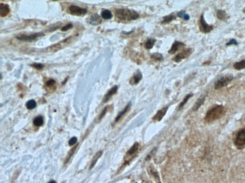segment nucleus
Here are the masks:
<instances>
[{
	"label": "nucleus",
	"instance_id": "6",
	"mask_svg": "<svg viewBox=\"0 0 245 183\" xmlns=\"http://www.w3.org/2000/svg\"><path fill=\"white\" fill-rule=\"evenodd\" d=\"M69 10L72 15L78 16H83L87 13V9L82 8L75 5H72L70 6V7L69 8Z\"/></svg>",
	"mask_w": 245,
	"mask_h": 183
},
{
	"label": "nucleus",
	"instance_id": "38",
	"mask_svg": "<svg viewBox=\"0 0 245 183\" xmlns=\"http://www.w3.org/2000/svg\"></svg>",
	"mask_w": 245,
	"mask_h": 183
},
{
	"label": "nucleus",
	"instance_id": "18",
	"mask_svg": "<svg viewBox=\"0 0 245 183\" xmlns=\"http://www.w3.org/2000/svg\"><path fill=\"white\" fill-rule=\"evenodd\" d=\"M234 67L236 70H241L245 68V60H243L239 62H236L234 65Z\"/></svg>",
	"mask_w": 245,
	"mask_h": 183
},
{
	"label": "nucleus",
	"instance_id": "15",
	"mask_svg": "<svg viewBox=\"0 0 245 183\" xmlns=\"http://www.w3.org/2000/svg\"><path fill=\"white\" fill-rule=\"evenodd\" d=\"M217 17L221 21H227L229 19V16L226 11L219 10L217 12Z\"/></svg>",
	"mask_w": 245,
	"mask_h": 183
},
{
	"label": "nucleus",
	"instance_id": "37",
	"mask_svg": "<svg viewBox=\"0 0 245 183\" xmlns=\"http://www.w3.org/2000/svg\"><path fill=\"white\" fill-rule=\"evenodd\" d=\"M243 12H244V13H245V9H244V10H243Z\"/></svg>",
	"mask_w": 245,
	"mask_h": 183
},
{
	"label": "nucleus",
	"instance_id": "36",
	"mask_svg": "<svg viewBox=\"0 0 245 183\" xmlns=\"http://www.w3.org/2000/svg\"><path fill=\"white\" fill-rule=\"evenodd\" d=\"M48 183H57V182L55 181H50V182H49Z\"/></svg>",
	"mask_w": 245,
	"mask_h": 183
},
{
	"label": "nucleus",
	"instance_id": "30",
	"mask_svg": "<svg viewBox=\"0 0 245 183\" xmlns=\"http://www.w3.org/2000/svg\"><path fill=\"white\" fill-rule=\"evenodd\" d=\"M72 27H73V25H72V24H68L67 25L64 26V27L61 29V31H67L69 30L72 28Z\"/></svg>",
	"mask_w": 245,
	"mask_h": 183
},
{
	"label": "nucleus",
	"instance_id": "24",
	"mask_svg": "<svg viewBox=\"0 0 245 183\" xmlns=\"http://www.w3.org/2000/svg\"><path fill=\"white\" fill-rule=\"evenodd\" d=\"M36 106V102L34 100H31L28 101L26 103V107L29 110H32L35 108Z\"/></svg>",
	"mask_w": 245,
	"mask_h": 183
},
{
	"label": "nucleus",
	"instance_id": "26",
	"mask_svg": "<svg viewBox=\"0 0 245 183\" xmlns=\"http://www.w3.org/2000/svg\"><path fill=\"white\" fill-rule=\"evenodd\" d=\"M175 19V16L173 14H170V15H168V16H166L163 18V23L165 24V23H169L170 22H171L172 20Z\"/></svg>",
	"mask_w": 245,
	"mask_h": 183
},
{
	"label": "nucleus",
	"instance_id": "14",
	"mask_svg": "<svg viewBox=\"0 0 245 183\" xmlns=\"http://www.w3.org/2000/svg\"><path fill=\"white\" fill-rule=\"evenodd\" d=\"M10 12V8L8 5L5 3H1L0 5V15L2 17H5Z\"/></svg>",
	"mask_w": 245,
	"mask_h": 183
},
{
	"label": "nucleus",
	"instance_id": "12",
	"mask_svg": "<svg viewBox=\"0 0 245 183\" xmlns=\"http://www.w3.org/2000/svg\"><path fill=\"white\" fill-rule=\"evenodd\" d=\"M142 79V75L140 71L138 70L134 75L132 79L130 80V83L131 85H136Z\"/></svg>",
	"mask_w": 245,
	"mask_h": 183
},
{
	"label": "nucleus",
	"instance_id": "9",
	"mask_svg": "<svg viewBox=\"0 0 245 183\" xmlns=\"http://www.w3.org/2000/svg\"><path fill=\"white\" fill-rule=\"evenodd\" d=\"M168 110V107H165L161 109L160 110L158 111L157 114L155 115V116H154L153 119L155 121H160L162 120L163 117L165 116Z\"/></svg>",
	"mask_w": 245,
	"mask_h": 183
},
{
	"label": "nucleus",
	"instance_id": "29",
	"mask_svg": "<svg viewBox=\"0 0 245 183\" xmlns=\"http://www.w3.org/2000/svg\"><path fill=\"white\" fill-rule=\"evenodd\" d=\"M56 84V81L53 79H50L46 82V86L48 87L53 86Z\"/></svg>",
	"mask_w": 245,
	"mask_h": 183
},
{
	"label": "nucleus",
	"instance_id": "35",
	"mask_svg": "<svg viewBox=\"0 0 245 183\" xmlns=\"http://www.w3.org/2000/svg\"><path fill=\"white\" fill-rule=\"evenodd\" d=\"M238 42L235 40V39H231L230 41L228 42V43L226 44V45H227V46H231V45H235V46H236V45H238Z\"/></svg>",
	"mask_w": 245,
	"mask_h": 183
},
{
	"label": "nucleus",
	"instance_id": "13",
	"mask_svg": "<svg viewBox=\"0 0 245 183\" xmlns=\"http://www.w3.org/2000/svg\"><path fill=\"white\" fill-rule=\"evenodd\" d=\"M185 46L184 43L180 42L175 41L173 45L172 46L171 48L169 51V53L171 54H173L175 53L178 50L181 48L182 47L184 46Z\"/></svg>",
	"mask_w": 245,
	"mask_h": 183
},
{
	"label": "nucleus",
	"instance_id": "7",
	"mask_svg": "<svg viewBox=\"0 0 245 183\" xmlns=\"http://www.w3.org/2000/svg\"><path fill=\"white\" fill-rule=\"evenodd\" d=\"M200 28L203 33H208L212 30L214 27L212 25H210L207 24L205 21L204 15H201L200 20Z\"/></svg>",
	"mask_w": 245,
	"mask_h": 183
},
{
	"label": "nucleus",
	"instance_id": "27",
	"mask_svg": "<svg viewBox=\"0 0 245 183\" xmlns=\"http://www.w3.org/2000/svg\"><path fill=\"white\" fill-rule=\"evenodd\" d=\"M151 57L153 59L157 61H163V55H162L161 53H153V54L151 55Z\"/></svg>",
	"mask_w": 245,
	"mask_h": 183
},
{
	"label": "nucleus",
	"instance_id": "31",
	"mask_svg": "<svg viewBox=\"0 0 245 183\" xmlns=\"http://www.w3.org/2000/svg\"><path fill=\"white\" fill-rule=\"evenodd\" d=\"M32 66H33V67L35 68H36V69H42L43 68H44V66L43 64H32Z\"/></svg>",
	"mask_w": 245,
	"mask_h": 183
},
{
	"label": "nucleus",
	"instance_id": "25",
	"mask_svg": "<svg viewBox=\"0 0 245 183\" xmlns=\"http://www.w3.org/2000/svg\"><path fill=\"white\" fill-rule=\"evenodd\" d=\"M102 154V151H100V152H98V153H97V154L95 155L94 157V159H93V162H92V165H91V166H90V168H92V167H94V166L95 165V164H96V162H97L98 159H99V158L101 156Z\"/></svg>",
	"mask_w": 245,
	"mask_h": 183
},
{
	"label": "nucleus",
	"instance_id": "10",
	"mask_svg": "<svg viewBox=\"0 0 245 183\" xmlns=\"http://www.w3.org/2000/svg\"><path fill=\"white\" fill-rule=\"evenodd\" d=\"M101 22H102V20H101V18L97 13H95L92 15V16L90 17V24L94 25V26L99 25L100 24H101Z\"/></svg>",
	"mask_w": 245,
	"mask_h": 183
},
{
	"label": "nucleus",
	"instance_id": "19",
	"mask_svg": "<svg viewBox=\"0 0 245 183\" xmlns=\"http://www.w3.org/2000/svg\"><path fill=\"white\" fill-rule=\"evenodd\" d=\"M139 148V144L138 143H136L134 144V145L131 147V148L130 149L128 152H127V155L128 156H131L135 154L137 151L138 150Z\"/></svg>",
	"mask_w": 245,
	"mask_h": 183
},
{
	"label": "nucleus",
	"instance_id": "17",
	"mask_svg": "<svg viewBox=\"0 0 245 183\" xmlns=\"http://www.w3.org/2000/svg\"><path fill=\"white\" fill-rule=\"evenodd\" d=\"M131 104L130 102L128 104L126 105V106L124 107V109L121 112H120V113L118 114V115H117V117L116 118V122H117L118 121H119V120L126 114V112H128V110L129 109L130 107V106H131Z\"/></svg>",
	"mask_w": 245,
	"mask_h": 183
},
{
	"label": "nucleus",
	"instance_id": "5",
	"mask_svg": "<svg viewBox=\"0 0 245 183\" xmlns=\"http://www.w3.org/2000/svg\"><path fill=\"white\" fill-rule=\"evenodd\" d=\"M44 34L41 33H35L29 35H20L17 36V39L22 41L32 42L42 37Z\"/></svg>",
	"mask_w": 245,
	"mask_h": 183
},
{
	"label": "nucleus",
	"instance_id": "4",
	"mask_svg": "<svg viewBox=\"0 0 245 183\" xmlns=\"http://www.w3.org/2000/svg\"><path fill=\"white\" fill-rule=\"evenodd\" d=\"M233 78L234 77L231 75H227L225 76H222L215 82L214 86L215 89L216 90H219L224 87L227 86L229 84H230V82L233 80Z\"/></svg>",
	"mask_w": 245,
	"mask_h": 183
},
{
	"label": "nucleus",
	"instance_id": "3",
	"mask_svg": "<svg viewBox=\"0 0 245 183\" xmlns=\"http://www.w3.org/2000/svg\"><path fill=\"white\" fill-rule=\"evenodd\" d=\"M234 144L239 149L245 148V127L237 131L234 138Z\"/></svg>",
	"mask_w": 245,
	"mask_h": 183
},
{
	"label": "nucleus",
	"instance_id": "34",
	"mask_svg": "<svg viewBox=\"0 0 245 183\" xmlns=\"http://www.w3.org/2000/svg\"><path fill=\"white\" fill-rule=\"evenodd\" d=\"M77 148V146H75V147H74L73 148H72V149L71 150V151L69 152V155H68V156L67 157L66 160L67 161L70 160V158H71V156H72V155H73V153H74V151L76 150V148Z\"/></svg>",
	"mask_w": 245,
	"mask_h": 183
},
{
	"label": "nucleus",
	"instance_id": "1",
	"mask_svg": "<svg viewBox=\"0 0 245 183\" xmlns=\"http://www.w3.org/2000/svg\"><path fill=\"white\" fill-rule=\"evenodd\" d=\"M226 108L222 105H216L208 110L205 117V120L207 123L216 121L222 118L225 115Z\"/></svg>",
	"mask_w": 245,
	"mask_h": 183
},
{
	"label": "nucleus",
	"instance_id": "33",
	"mask_svg": "<svg viewBox=\"0 0 245 183\" xmlns=\"http://www.w3.org/2000/svg\"><path fill=\"white\" fill-rule=\"evenodd\" d=\"M107 108H108V107L106 106V107H105V108L104 109V110H102L101 114L100 115L99 117V120H101V119H102V118H103L104 116H105L106 113V112H107Z\"/></svg>",
	"mask_w": 245,
	"mask_h": 183
},
{
	"label": "nucleus",
	"instance_id": "11",
	"mask_svg": "<svg viewBox=\"0 0 245 183\" xmlns=\"http://www.w3.org/2000/svg\"><path fill=\"white\" fill-rule=\"evenodd\" d=\"M118 88V86H114L112 87L111 89H110L107 92V93L105 95V97L104 98V101H103L105 103V102H107L112 97L113 95L116 94L117 92Z\"/></svg>",
	"mask_w": 245,
	"mask_h": 183
},
{
	"label": "nucleus",
	"instance_id": "32",
	"mask_svg": "<svg viewBox=\"0 0 245 183\" xmlns=\"http://www.w3.org/2000/svg\"><path fill=\"white\" fill-rule=\"evenodd\" d=\"M77 142V138L76 137H73L72 138H71L69 141V144L71 146L74 145L76 144Z\"/></svg>",
	"mask_w": 245,
	"mask_h": 183
},
{
	"label": "nucleus",
	"instance_id": "20",
	"mask_svg": "<svg viewBox=\"0 0 245 183\" xmlns=\"http://www.w3.org/2000/svg\"><path fill=\"white\" fill-rule=\"evenodd\" d=\"M33 123H34V125L36 126H41L43 125L44 119H43L42 116H37V117L35 118Z\"/></svg>",
	"mask_w": 245,
	"mask_h": 183
},
{
	"label": "nucleus",
	"instance_id": "23",
	"mask_svg": "<svg viewBox=\"0 0 245 183\" xmlns=\"http://www.w3.org/2000/svg\"><path fill=\"white\" fill-rule=\"evenodd\" d=\"M193 94H192V93L187 94V95L185 97V98H184L183 101L181 102V104H180V105H179V107H178V108H179V109H181L182 108V107L184 106V105L186 104L189 99L191 98L192 97H193Z\"/></svg>",
	"mask_w": 245,
	"mask_h": 183
},
{
	"label": "nucleus",
	"instance_id": "16",
	"mask_svg": "<svg viewBox=\"0 0 245 183\" xmlns=\"http://www.w3.org/2000/svg\"><path fill=\"white\" fill-rule=\"evenodd\" d=\"M205 100V96H201L199 98L198 100L195 102V104L193 106V111H196L200 108L201 106L204 104Z\"/></svg>",
	"mask_w": 245,
	"mask_h": 183
},
{
	"label": "nucleus",
	"instance_id": "2",
	"mask_svg": "<svg viewBox=\"0 0 245 183\" xmlns=\"http://www.w3.org/2000/svg\"><path fill=\"white\" fill-rule=\"evenodd\" d=\"M116 17L123 21H132L140 17V15L134 10L120 9L115 13Z\"/></svg>",
	"mask_w": 245,
	"mask_h": 183
},
{
	"label": "nucleus",
	"instance_id": "22",
	"mask_svg": "<svg viewBox=\"0 0 245 183\" xmlns=\"http://www.w3.org/2000/svg\"><path fill=\"white\" fill-rule=\"evenodd\" d=\"M155 42H156L155 39H152V38L148 39V40L147 41L145 44V47L146 49L149 50V49L152 48L154 45H155Z\"/></svg>",
	"mask_w": 245,
	"mask_h": 183
},
{
	"label": "nucleus",
	"instance_id": "21",
	"mask_svg": "<svg viewBox=\"0 0 245 183\" xmlns=\"http://www.w3.org/2000/svg\"><path fill=\"white\" fill-rule=\"evenodd\" d=\"M101 16L103 18L106 20H109L111 19L113 17L112 13L111 11L108 10H105L102 11L101 13Z\"/></svg>",
	"mask_w": 245,
	"mask_h": 183
},
{
	"label": "nucleus",
	"instance_id": "8",
	"mask_svg": "<svg viewBox=\"0 0 245 183\" xmlns=\"http://www.w3.org/2000/svg\"><path fill=\"white\" fill-rule=\"evenodd\" d=\"M192 49L188 48V49H185L184 51H182V52L180 53L177 54L175 57L174 58V60L177 63H178L182 60L185 59V58L188 57L189 55L192 54Z\"/></svg>",
	"mask_w": 245,
	"mask_h": 183
},
{
	"label": "nucleus",
	"instance_id": "28",
	"mask_svg": "<svg viewBox=\"0 0 245 183\" xmlns=\"http://www.w3.org/2000/svg\"><path fill=\"white\" fill-rule=\"evenodd\" d=\"M178 16L181 18H183L185 20H189V16L188 14H186L183 11H181L179 12L177 14Z\"/></svg>",
	"mask_w": 245,
	"mask_h": 183
}]
</instances>
